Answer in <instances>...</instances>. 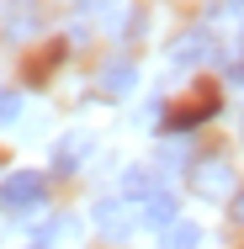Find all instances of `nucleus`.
<instances>
[{
  "label": "nucleus",
  "mask_w": 244,
  "mask_h": 249,
  "mask_svg": "<svg viewBox=\"0 0 244 249\" xmlns=\"http://www.w3.org/2000/svg\"><path fill=\"white\" fill-rule=\"evenodd\" d=\"M43 196H48V180H43V175H32V170H16V175H5V180H0V207H11V212L43 207Z\"/></svg>",
  "instance_id": "nucleus-1"
},
{
  "label": "nucleus",
  "mask_w": 244,
  "mask_h": 249,
  "mask_svg": "<svg viewBox=\"0 0 244 249\" xmlns=\"http://www.w3.org/2000/svg\"><path fill=\"white\" fill-rule=\"evenodd\" d=\"M191 191L207 201H228L234 196V170L223 159H196L191 164Z\"/></svg>",
  "instance_id": "nucleus-2"
},
{
  "label": "nucleus",
  "mask_w": 244,
  "mask_h": 249,
  "mask_svg": "<svg viewBox=\"0 0 244 249\" xmlns=\"http://www.w3.org/2000/svg\"><path fill=\"white\" fill-rule=\"evenodd\" d=\"M133 223H138V217H133L122 201H96V228L106 233V239H128Z\"/></svg>",
  "instance_id": "nucleus-3"
},
{
  "label": "nucleus",
  "mask_w": 244,
  "mask_h": 249,
  "mask_svg": "<svg viewBox=\"0 0 244 249\" xmlns=\"http://www.w3.org/2000/svg\"><path fill=\"white\" fill-rule=\"evenodd\" d=\"M85 154H91V133H64V138L53 143V170L69 175V170H80Z\"/></svg>",
  "instance_id": "nucleus-4"
},
{
  "label": "nucleus",
  "mask_w": 244,
  "mask_h": 249,
  "mask_svg": "<svg viewBox=\"0 0 244 249\" xmlns=\"http://www.w3.org/2000/svg\"><path fill=\"white\" fill-rule=\"evenodd\" d=\"M170 58L191 69V64H202V58H212V37H207V32H181V37L170 43Z\"/></svg>",
  "instance_id": "nucleus-5"
},
{
  "label": "nucleus",
  "mask_w": 244,
  "mask_h": 249,
  "mask_svg": "<svg viewBox=\"0 0 244 249\" xmlns=\"http://www.w3.org/2000/svg\"><path fill=\"white\" fill-rule=\"evenodd\" d=\"M212 111H218V96L207 90L202 101H191V106H181V111H170V117H165V127H170V133H186V127H196V122H207Z\"/></svg>",
  "instance_id": "nucleus-6"
},
{
  "label": "nucleus",
  "mask_w": 244,
  "mask_h": 249,
  "mask_svg": "<svg viewBox=\"0 0 244 249\" xmlns=\"http://www.w3.org/2000/svg\"><path fill=\"white\" fill-rule=\"evenodd\" d=\"M138 223H144V228H170V223H175V196H170V191H149Z\"/></svg>",
  "instance_id": "nucleus-7"
},
{
  "label": "nucleus",
  "mask_w": 244,
  "mask_h": 249,
  "mask_svg": "<svg viewBox=\"0 0 244 249\" xmlns=\"http://www.w3.org/2000/svg\"><path fill=\"white\" fill-rule=\"evenodd\" d=\"M133 85H138V69H133L128 58H112V64L101 69V90H106V96H128Z\"/></svg>",
  "instance_id": "nucleus-8"
},
{
  "label": "nucleus",
  "mask_w": 244,
  "mask_h": 249,
  "mask_svg": "<svg viewBox=\"0 0 244 249\" xmlns=\"http://www.w3.org/2000/svg\"><path fill=\"white\" fill-rule=\"evenodd\" d=\"M16 5H21V11H11V16H5V37H32V32H38V21H43V16H38V5H32V0H16Z\"/></svg>",
  "instance_id": "nucleus-9"
},
{
  "label": "nucleus",
  "mask_w": 244,
  "mask_h": 249,
  "mask_svg": "<svg viewBox=\"0 0 244 249\" xmlns=\"http://www.w3.org/2000/svg\"><path fill=\"white\" fill-rule=\"evenodd\" d=\"M122 191H128V196H149V191H159V175H154L149 164H133V170L122 175Z\"/></svg>",
  "instance_id": "nucleus-10"
},
{
  "label": "nucleus",
  "mask_w": 244,
  "mask_h": 249,
  "mask_svg": "<svg viewBox=\"0 0 244 249\" xmlns=\"http://www.w3.org/2000/svg\"><path fill=\"white\" fill-rule=\"evenodd\" d=\"M202 244V228L196 223H170L165 228V249H196Z\"/></svg>",
  "instance_id": "nucleus-11"
},
{
  "label": "nucleus",
  "mask_w": 244,
  "mask_h": 249,
  "mask_svg": "<svg viewBox=\"0 0 244 249\" xmlns=\"http://www.w3.org/2000/svg\"><path fill=\"white\" fill-rule=\"evenodd\" d=\"M21 117V96L16 90H0V122H16Z\"/></svg>",
  "instance_id": "nucleus-12"
},
{
  "label": "nucleus",
  "mask_w": 244,
  "mask_h": 249,
  "mask_svg": "<svg viewBox=\"0 0 244 249\" xmlns=\"http://www.w3.org/2000/svg\"><path fill=\"white\" fill-rule=\"evenodd\" d=\"M80 11H85V16H112L117 0H80Z\"/></svg>",
  "instance_id": "nucleus-13"
},
{
  "label": "nucleus",
  "mask_w": 244,
  "mask_h": 249,
  "mask_svg": "<svg viewBox=\"0 0 244 249\" xmlns=\"http://www.w3.org/2000/svg\"><path fill=\"white\" fill-rule=\"evenodd\" d=\"M212 11H218V16H244V0H218Z\"/></svg>",
  "instance_id": "nucleus-14"
},
{
  "label": "nucleus",
  "mask_w": 244,
  "mask_h": 249,
  "mask_svg": "<svg viewBox=\"0 0 244 249\" xmlns=\"http://www.w3.org/2000/svg\"><path fill=\"white\" fill-rule=\"evenodd\" d=\"M228 212H234V223H244V191H234V196H228Z\"/></svg>",
  "instance_id": "nucleus-15"
},
{
  "label": "nucleus",
  "mask_w": 244,
  "mask_h": 249,
  "mask_svg": "<svg viewBox=\"0 0 244 249\" xmlns=\"http://www.w3.org/2000/svg\"><path fill=\"white\" fill-rule=\"evenodd\" d=\"M239 48H244V43H239Z\"/></svg>",
  "instance_id": "nucleus-16"
}]
</instances>
